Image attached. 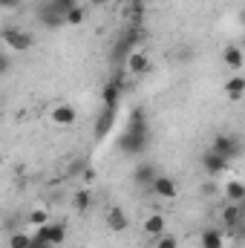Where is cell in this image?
Instances as JSON below:
<instances>
[{"instance_id": "cell-10", "label": "cell", "mask_w": 245, "mask_h": 248, "mask_svg": "<svg viewBox=\"0 0 245 248\" xmlns=\"http://www.w3.org/2000/svg\"><path fill=\"white\" fill-rule=\"evenodd\" d=\"M199 248H225V231L222 228H205L199 234Z\"/></svg>"}, {"instance_id": "cell-27", "label": "cell", "mask_w": 245, "mask_h": 248, "mask_svg": "<svg viewBox=\"0 0 245 248\" xmlns=\"http://www.w3.org/2000/svg\"><path fill=\"white\" fill-rule=\"evenodd\" d=\"M20 0H0V9H15Z\"/></svg>"}, {"instance_id": "cell-21", "label": "cell", "mask_w": 245, "mask_h": 248, "mask_svg": "<svg viewBox=\"0 0 245 248\" xmlns=\"http://www.w3.org/2000/svg\"><path fill=\"white\" fill-rule=\"evenodd\" d=\"M44 6H46V9H52L55 15H61V17H63L69 9H75V6H78V0H46Z\"/></svg>"}, {"instance_id": "cell-23", "label": "cell", "mask_w": 245, "mask_h": 248, "mask_svg": "<svg viewBox=\"0 0 245 248\" xmlns=\"http://www.w3.org/2000/svg\"><path fill=\"white\" fill-rule=\"evenodd\" d=\"M29 246H32V237L23 234V231H17V234L9 237V248H29Z\"/></svg>"}, {"instance_id": "cell-25", "label": "cell", "mask_w": 245, "mask_h": 248, "mask_svg": "<svg viewBox=\"0 0 245 248\" xmlns=\"http://www.w3.org/2000/svg\"><path fill=\"white\" fill-rule=\"evenodd\" d=\"M29 222H32L35 228H38V225H46V222H49V214H46V211H32Z\"/></svg>"}, {"instance_id": "cell-3", "label": "cell", "mask_w": 245, "mask_h": 248, "mask_svg": "<svg viewBox=\"0 0 245 248\" xmlns=\"http://www.w3.org/2000/svg\"><path fill=\"white\" fill-rule=\"evenodd\" d=\"M3 44L12 49V52H29L32 49V35L26 32V29H20V26H6L3 29Z\"/></svg>"}, {"instance_id": "cell-13", "label": "cell", "mask_w": 245, "mask_h": 248, "mask_svg": "<svg viewBox=\"0 0 245 248\" xmlns=\"http://www.w3.org/2000/svg\"><path fill=\"white\" fill-rule=\"evenodd\" d=\"M78 119V113H75V107H69V104H58L55 110H52V122L61 124V127H72Z\"/></svg>"}, {"instance_id": "cell-12", "label": "cell", "mask_w": 245, "mask_h": 248, "mask_svg": "<svg viewBox=\"0 0 245 248\" xmlns=\"http://www.w3.org/2000/svg\"><path fill=\"white\" fill-rule=\"evenodd\" d=\"M150 69V58L144 52H130L127 55V72L130 75H144Z\"/></svg>"}, {"instance_id": "cell-16", "label": "cell", "mask_w": 245, "mask_h": 248, "mask_svg": "<svg viewBox=\"0 0 245 248\" xmlns=\"http://www.w3.org/2000/svg\"><path fill=\"white\" fill-rule=\"evenodd\" d=\"M144 231H147L150 237L165 234V217H162V214H150V217L144 219Z\"/></svg>"}, {"instance_id": "cell-2", "label": "cell", "mask_w": 245, "mask_h": 248, "mask_svg": "<svg viewBox=\"0 0 245 248\" xmlns=\"http://www.w3.org/2000/svg\"><path fill=\"white\" fill-rule=\"evenodd\" d=\"M66 240V225L63 222H46V225H38V231L32 234V243H44V246H61Z\"/></svg>"}, {"instance_id": "cell-4", "label": "cell", "mask_w": 245, "mask_h": 248, "mask_svg": "<svg viewBox=\"0 0 245 248\" xmlns=\"http://www.w3.org/2000/svg\"><path fill=\"white\" fill-rule=\"evenodd\" d=\"M208 150H214V153H219L222 159H237L240 156V139L237 136H228V133H219L214 141H211V147Z\"/></svg>"}, {"instance_id": "cell-6", "label": "cell", "mask_w": 245, "mask_h": 248, "mask_svg": "<svg viewBox=\"0 0 245 248\" xmlns=\"http://www.w3.org/2000/svg\"><path fill=\"white\" fill-rule=\"evenodd\" d=\"M147 187H150L159 199H173V196L179 193L176 179H170V176H165V173H156V176H153V182H150Z\"/></svg>"}, {"instance_id": "cell-22", "label": "cell", "mask_w": 245, "mask_h": 248, "mask_svg": "<svg viewBox=\"0 0 245 248\" xmlns=\"http://www.w3.org/2000/svg\"><path fill=\"white\" fill-rule=\"evenodd\" d=\"M153 248H179V240L173 234H159L153 237Z\"/></svg>"}, {"instance_id": "cell-14", "label": "cell", "mask_w": 245, "mask_h": 248, "mask_svg": "<svg viewBox=\"0 0 245 248\" xmlns=\"http://www.w3.org/2000/svg\"><path fill=\"white\" fill-rule=\"evenodd\" d=\"M38 20H41L46 29H61V26H63V17H61V15H55L52 9H46V6H41V9H38Z\"/></svg>"}, {"instance_id": "cell-19", "label": "cell", "mask_w": 245, "mask_h": 248, "mask_svg": "<svg viewBox=\"0 0 245 248\" xmlns=\"http://www.w3.org/2000/svg\"><path fill=\"white\" fill-rule=\"evenodd\" d=\"M153 176H156V168H153V165H138L136 173H133V179H136L138 185H144V187L153 182Z\"/></svg>"}, {"instance_id": "cell-24", "label": "cell", "mask_w": 245, "mask_h": 248, "mask_svg": "<svg viewBox=\"0 0 245 248\" xmlns=\"http://www.w3.org/2000/svg\"><path fill=\"white\" fill-rule=\"evenodd\" d=\"M90 205H92L90 190H78L75 193V211H90Z\"/></svg>"}, {"instance_id": "cell-28", "label": "cell", "mask_w": 245, "mask_h": 248, "mask_svg": "<svg viewBox=\"0 0 245 248\" xmlns=\"http://www.w3.org/2000/svg\"><path fill=\"white\" fill-rule=\"evenodd\" d=\"M90 3H92V6H107L110 0H90Z\"/></svg>"}, {"instance_id": "cell-7", "label": "cell", "mask_w": 245, "mask_h": 248, "mask_svg": "<svg viewBox=\"0 0 245 248\" xmlns=\"http://www.w3.org/2000/svg\"><path fill=\"white\" fill-rule=\"evenodd\" d=\"M228 168H231V162L222 159L219 153H214V150H205V153H202V170H205L208 176H222Z\"/></svg>"}, {"instance_id": "cell-18", "label": "cell", "mask_w": 245, "mask_h": 248, "mask_svg": "<svg viewBox=\"0 0 245 248\" xmlns=\"http://www.w3.org/2000/svg\"><path fill=\"white\" fill-rule=\"evenodd\" d=\"M84 20H87V9H84L81 3H78L75 9H69V12L63 15V26H81Z\"/></svg>"}, {"instance_id": "cell-8", "label": "cell", "mask_w": 245, "mask_h": 248, "mask_svg": "<svg viewBox=\"0 0 245 248\" xmlns=\"http://www.w3.org/2000/svg\"><path fill=\"white\" fill-rule=\"evenodd\" d=\"M243 202H231V205H225L222 208V225L228 228V231H237L240 234V228H243Z\"/></svg>"}, {"instance_id": "cell-20", "label": "cell", "mask_w": 245, "mask_h": 248, "mask_svg": "<svg viewBox=\"0 0 245 248\" xmlns=\"http://www.w3.org/2000/svg\"><path fill=\"white\" fill-rule=\"evenodd\" d=\"M222 193L228 196V202H243V199H245V185L234 179V182H228V185H225V190H222Z\"/></svg>"}, {"instance_id": "cell-11", "label": "cell", "mask_w": 245, "mask_h": 248, "mask_svg": "<svg viewBox=\"0 0 245 248\" xmlns=\"http://www.w3.org/2000/svg\"><path fill=\"white\" fill-rule=\"evenodd\" d=\"M113 122H116V110L104 107L101 116H98V122H95V141H104L107 139V133L113 130Z\"/></svg>"}, {"instance_id": "cell-17", "label": "cell", "mask_w": 245, "mask_h": 248, "mask_svg": "<svg viewBox=\"0 0 245 248\" xmlns=\"http://www.w3.org/2000/svg\"><path fill=\"white\" fill-rule=\"evenodd\" d=\"M222 61L228 63L231 69H243V63H245V58H243V49H240V46H228V49L222 52Z\"/></svg>"}, {"instance_id": "cell-26", "label": "cell", "mask_w": 245, "mask_h": 248, "mask_svg": "<svg viewBox=\"0 0 245 248\" xmlns=\"http://www.w3.org/2000/svg\"><path fill=\"white\" fill-rule=\"evenodd\" d=\"M12 69V61H9V55L6 52H0V75H6Z\"/></svg>"}, {"instance_id": "cell-1", "label": "cell", "mask_w": 245, "mask_h": 248, "mask_svg": "<svg viewBox=\"0 0 245 248\" xmlns=\"http://www.w3.org/2000/svg\"><path fill=\"white\" fill-rule=\"evenodd\" d=\"M150 139H153V133H150V124H147V113L141 107H136L130 113L127 127H124V136L119 139V147H122V153L138 156L150 147Z\"/></svg>"}, {"instance_id": "cell-5", "label": "cell", "mask_w": 245, "mask_h": 248, "mask_svg": "<svg viewBox=\"0 0 245 248\" xmlns=\"http://www.w3.org/2000/svg\"><path fill=\"white\" fill-rule=\"evenodd\" d=\"M124 95V75H113L107 84H104V90H101V101H104V107H110V110H116L119 107V101H122Z\"/></svg>"}, {"instance_id": "cell-15", "label": "cell", "mask_w": 245, "mask_h": 248, "mask_svg": "<svg viewBox=\"0 0 245 248\" xmlns=\"http://www.w3.org/2000/svg\"><path fill=\"white\" fill-rule=\"evenodd\" d=\"M243 93H245V78H243V75H234V78L225 84V95H228L231 101H240V98H243Z\"/></svg>"}, {"instance_id": "cell-9", "label": "cell", "mask_w": 245, "mask_h": 248, "mask_svg": "<svg viewBox=\"0 0 245 248\" xmlns=\"http://www.w3.org/2000/svg\"><path fill=\"white\" fill-rule=\"evenodd\" d=\"M130 228V217L124 214L122 208H110L107 211V231H113V234H122Z\"/></svg>"}]
</instances>
